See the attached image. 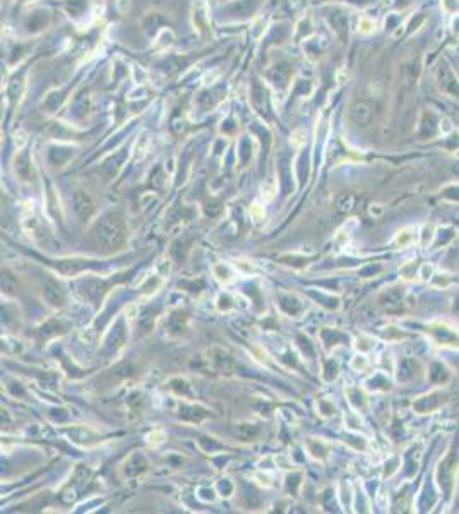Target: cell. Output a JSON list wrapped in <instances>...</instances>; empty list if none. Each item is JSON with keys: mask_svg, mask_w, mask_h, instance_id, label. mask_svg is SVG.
Wrapping results in <instances>:
<instances>
[{"mask_svg": "<svg viewBox=\"0 0 459 514\" xmlns=\"http://www.w3.org/2000/svg\"><path fill=\"white\" fill-rule=\"evenodd\" d=\"M360 29H362L363 33H370V31L373 29V22L368 21V19H362L360 21Z\"/></svg>", "mask_w": 459, "mask_h": 514, "instance_id": "cell-8", "label": "cell"}, {"mask_svg": "<svg viewBox=\"0 0 459 514\" xmlns=\"http://www.w3.org/2000/svg\"><path fill=\"white\" fill-rule=\"evenodd\" d=\"M452 310H454V312H456V314H459V295H456V299H454Z\"/></svg>", "mask_w": 459, "mask_h": 514, "instance_id": "cell-9", "label": "cell"}, {"mask_svg": "<svg viewBox=\"0 0 459 514\" xmlns=\"http://www.w3.org/2000/svg\"><path fill=\"white\" fill-rule=\"evenodd\" d=\"M442 401H444V399H442V396H439V394L425 396V398L418 399L416 403H415V410H416V412H420V413L432 412V410L439 408Z\"/></svg>", "mask_w": 459, "mask_h": 514, "instance_id": "cell-5", "label": "cell"}, {"mask_svg": "<svg viewBox=\"0 0 459 514\" xmlns=\"http://www.w3.org/2000/svg\"><path fill=\"white\" fill-rule=\"evenodd\" d=\"M454 471H456V454L452 453V454H449L439 466V484L440 487H444L447 494L451 492Z\"/></svg>", "mask_w": 459, "mask_h": 514, "instance_id": "cell-3", "label": "cell"}, {"mask_svg": "<svg viewBox=\"0 0 459 514\" xmlns=\"http://www.w3.org/2000/svg\"><path fill=\"white\" fill-rule=\"evenodd\" d=\"M437 84L440 91L451 94V96H459V83L454 78L452 70L447 65H440L437 70Z\"/></svg>", "mask_w": 459, "mask_h": 514, "instance_id": "cell-2", "label": "cell"}, {"mask_svg": "<svg viewBox=\"0 0 459 514\" xmlns=\"http://www.w3.org/2000/svg\"><path fill=\"white\" fill-rule=\"evenodd\" d=\"M96 237H98V243L100 242L106 243V249H110V250L117 249L125 238L122 219L115 218V216H108V218H105V222L98 227Z\"/></svg>", "mask_w": 459, "mask_h": 514, "instance_id": "cell-1", "label": "cell"}, {"mask_svg": "<svg viewBox=\"0 0 459 514\" xmlns=\"http://www.w3.org/2000/svg\"><path fill=\"white\" fill-rule=\"evenodd\" d=\"M442 4H444V9L447 12H456V9L459 7L457 0H442Z\"/></svg>", "mask_w": 459, "mask_h": 514, "instance_id": "cell-7", "label": "cell"}, {"mask_svg": "<svg viewBox=\"0 0 459 514\" xmlns=\"http://www.w3.org/2000/svg\"><path fill=\"white\" fill-rule=\"evenodd\" d=\"M350 117H352V120L357 125H362V127H365V125L370 124V120H372V110H370V106H368L367 103L355 101L353 105H352V108H350Z\"/></svg>", "mask_w": 459, "mask_h": 514, "instance_id": "cell-4", "label": "cell"}, {"mask_svg": "<svg viewBox=\"0 0 459 514\" xmlns=\"http://www.w3.org/2000/svg\"><path fill=\"white\" fill-rule=\"evenodd\" d=\"M447 377H449V374L442 367V365H440V363H434V365H432V371H430V379H432V381H434V382H442Z\"/></svg>", "mask_w": 459, "mask_h": 514, "instance_id": "cell-6", "label": "cell"}]
</instances>
